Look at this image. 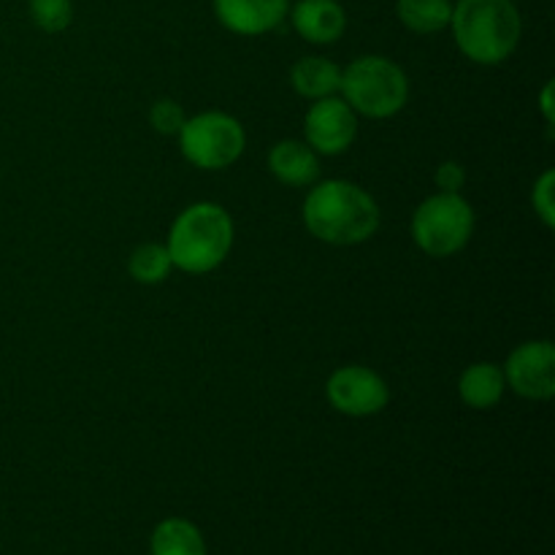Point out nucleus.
I'll return each instance as SVG.
<instances>
[{"mask_svg":"<svg viewBox=\"0 0 555 555\" xmlns=\"http://www.w3.org/2000/svg\"><path fill=\"white\" fill-rule=\"evenodd\" d=\"M304 225L318 242L356 247L379 231L383 211L374 195L350 179L314 182L304 198Z\"/></svg>","mask_w":555,"mask_h":555,"instance_id":"f257e3e1","label":"nucleus"},{"mask_svg":"<svg viewBox=\"0 0 555 555\" xmlns=\"http://www.w3.org/2000/svg\"><path fill=\"white\" fill-rule=\"evenodd\" d=\"M455 47L477 65H502L518 49L524 20L513 0H459L450 16Z\"/></svg>","mask_w":555,"mask_h":555,"instance_id":"f03ea898","label":"nucleus"},{"mask_svg":"<svg viewBox=\"0 0 555 555\" xmlns=\"http://www.w3.org/2000/svg\"><path fill=\"white\" fill-rule=\"evenodd\" d=\"M236 228L231 211L215 201H198L177 215L168 231L166 249L173 269L184 274H209L220 269L233 249Z\"/></svg>","mask_w":555,"mask_h":555,"instance_id":"7ed1b4c3","label":"nucleus"},{"mask_svg":"<svg viewBox=\"0 0 555 555\" xmlns=\"http://www.w3.org/2000/svg\"><path fill=\"white\" fill-rule=\"evenodd\" d=\"M339 95L358 117L390 119L410 101V79L404 68L383 54H363L341 68Z\"/></svg>","mask_w":555,"mask_h":555,"instance_id":"20e7f679","label":"nucleus"},{"mask_svg":"<svg viewBox=\"0 0 555 555\" xmlns=\"http://www.w3.org/2000/svg\"><path fill=\"white\" fill-rule=\"evenodd\" d=\"M475 233V209L461 193H434L412 215V238L431 258L459 255Z\"/></svg>","mask_w":555,"mask_h":555,"instance_id":"39448f33","label":"nucleus"},{"mask_svg":"<svg viewBox=\"0 0 555 555\" xmlns=\"http://www.w3.org/2000/svg\"><path fill=\"white\" fill-rule=\"evenodd\" d=\"M177 139L184 160L201 171L231 168L247 146L244 125L225 112H201L188 117Z\"/></svg>","mask_w":555,"mask_h":555,"instance_id":"423d86ee","label":"nucleus"},{"mask_svg":"<svg viewBox=\"0 0 555 555\" xmlns=\"http://www.w3.org/2000/svg\"><path fill=\"white\" fill-rule=\"evenodd\" d=\"M325 399L339 415L372 417L388 406L390 388L374 369L350 363L331 374L325 383Z\"/></svg>","mask_w":555,"mask_h":555,"instance_id":"0eeeda50","label":"nucleus"},{"mask_svg":"<svg viewBox=\"0 0 555 555\" xmlns=\"http://www.w3.org/2000/svg\"><path fill=\"white\" fill-rule=\"evenodd\" d=\"M358 139V114L341 95L312 101L304 117V141L318 155H345Z\"/></svg>","mask_w":555,"mask_h":555,"instance_id":"6e6552de","label":"nucleus"},{"mask_svg":"<svg viewBox=\"0 0 555 555\" xmlns=\"http://www.w3.org/2000/svg\"><path fill=\"white\" fill-rule=\"evenodd\" d=\"M507 388L520 399L547 401L555 396V347L553 341H524L507 356L502 366Z\"/></svg>","mask_w":555,"mask_h":555,"instance_id":"1a4fd4ad","label":"nucleus"},{"mask_svg":"<svg viewBox=\"0 0 555 555\" xmlns=\"http://www.w3.org/2000/svg\"><path fill=\"white\" fill-rule=\"evenodd\" d=\"M215 16L236 36H266L287 20L291 0H211Z\"/></svg>","mask_w":555,"mask_h":555,"instance_id":"9d476101","label":"nucleus"},{"mask_svg":"<svg viewBox=\"0 0 555 555\" xmlns=\"http://www.w3.org/2000/svg\"><path fill=\"white\" fill-rule=\"evenodd\" d=\"M287 16L298 36L314 47L336 43L347 30V11L339 0H296Z\"/></svg>","mask_w":555,"mask_h":555,"instance_id":"9b49d317","label":"nucleus"},{"mask_svg":"<svg viewBox=\"0 0 555 555\" xmlns=\"http://www.w3.org/2000/svg\"><path fill=\"white\" fill-rule=\"evenodd\" d=\"M269 171L287 188H312L320 179V155L307 141L285 139L269 150Z\"/></svg>","mask_w":555,"mask_h":555,"instance_id":"f8f14e48","label":"nucleus"},{"mask_svg":"<svg viewBox=\"0 0 555 555\" xmlns=\"http://www.w3.org/2000/svg\"><path fill=\"white\" fill-rule=\"evenodd\" d=\"M504 393H507V379H504L502 366H496V363H472L459 379V399L469 410H493V406L502 404Z\"/></svg>","mask_w":555,"mask_h":555,"instance_id":"ddd939ff","label":"nucleus"},{"mask_svg":"<svg viewBox=\"0 0 555 555\" xmlns=\"http://www.w3.org/2000/svg\"><path fill=\"white\" fill-rule=\"evenodd\" d=\"M291 85L307 101H320V98L339 95L341 68L328 57L320 54H307L291 68Z\"/></svg>","mask_w":555,"mask_h":555,"instance_id":"4468645a","label":"nucleus"},{"mask_svg":"<svg viewBox=\"0 0 555 555\" xmlns=\"http://www.w3.org/2000/svg\"><path fill=\"white\" fill-rule=\"evenodd\" d=\"M150 551L152 555H206V540L190 520L166 518L152 531Z\"/></svg>","mask_w":555,"mask_h":555,"instance_id":"2eb2a0df","label":"nucleus"},{"mask_svg":"<svg viewBox=\"0 0 555 555\" xmlns=\"http://www.w3.org/2000/svg\"><path fill=\"white\" fill-rule=\"evenodd\" d=\"M396 16L406 30L434 36L450 27L453 0H396Z\"/></svg>","mask_w":555,"mask_h":555,"instance_id":"dca6fc26","label":"nucleus"},{"mask_svg":"<svg viewBox=\"0 0 555 555\" xmlns=\"http://www.w3.org/2000/svg\"><path fill=\"white\" fill-rule=\"evenodd\" d=\"M171 271L173 263L166 244H139L128 258V274L133 276V282H139V285H160V282H166L168 276H171Z\"/></svg>","mask_w":555,"mask_h":555,"instance_id":"f3484780","label":"nucleus"},{"mask_svg":"<svg viewBox=\"0 0 555 555\" xmlns=\"http://www.w3.org/2000/svg\"><path fill=\"white\" fill-rule=\"evenodd\" d=\"M27 11L38 30L63 33L74 25V0H27Z\"/></svg>","mask_w":555,"mask_h":555,"instance_id":"a211bd4d","label":"nucleus"},{"mask_svg":"<svg viewBox=\"0 0 555 555\" xmlns=\"http://www.w3.org/2000/svg\"><path fill=\"white\" fill-rule=\"evenodd\" d=\"M188 112L182 108V103L171 101V98H160V101L152 103L150 108V125L155 133L160 135H179Z\"/></svg>","mask_w":555,"mask_h":555,"instance_id":"6ab92c4d","label":"nucleus"},{"mask_svg":"<svg viewBox=\"0 0 555 555\" xmlns=\"http://www.w3.org/2000/svg\"><path fill=\"white\" fill-rule=\"evenodd\" d=\"M531 206H534V215L540 217L542 225L545 228L555 225V171L553 168H545V171L534 179V188H531Z\"/></svg>","mask_w":555,"mask_h":555,"instance_id":"aec40b11","label":"nucleus"},{"mask_svg":"<svg viewBox=\"0 0 555 555\" xmlns=\"http://www.w3.org/2000/svg\"><path fill=\"white\" fill-rule=\"evenodd\" d=\"M434 182H437L439 193H461L466 184V168L459 160L439 163L437 173H434Z\"/></svg>","mask_w":555,"mask_h":555,"instance_id":"412c9836","label":"nucleus"},{"mask_svg":"<svg viewBox=\"0 0 555 555\" xmlns=\"http://www.w3.org/2000/svg\"><path fill=\"white\" fill-rule=\"evenodd\" d=\"M540 108H542V117H545V122L553 125V119H555V112H553V81H547L545 90H542Z\"/></svg>","mask_w":555,"mask_h":555,"instance_id":"4be33fe9","label":"nucleus"}]
</instances>
